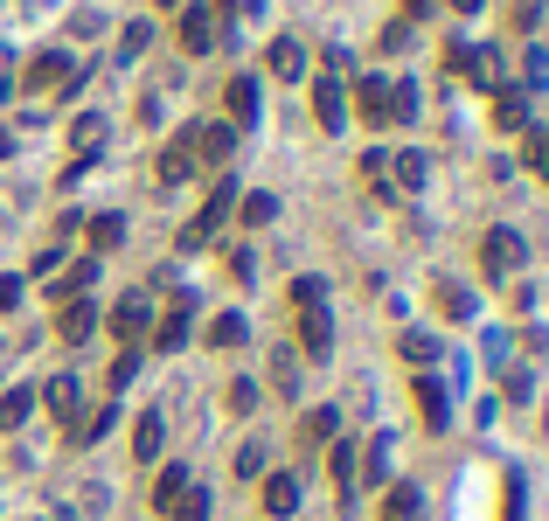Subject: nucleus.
<instances>
[{"mask_svg":"<svg viewBox=\"0 0 549 521\" xmlns=\"http://www.w3.org/2000/svg\"><path fill=\"white\" fill-rule=\"evenodd\" d=\"M522 258H529V244H522L515 230H487V237H480V264H487V278L522 271Z\"/></svg>","mask_w":549,"mask_h":521,"instance_id":"obj_1","label":"nucleus"},{"mask_svg":"<svg viewBox=\"0 0 549 521\" xmlns=\"http://www.w3.org/2000/svg\"><path fill=\"white\" fill-rule=\"evenodd\" d=\"M188 153L195 167H223L237 153V126H188Z\"/></svg>","mask_w":549,"mask_h":521,"instance_id":"obj_2","label":"nucleus"},{"mask_svg":"<svg viewBox=\"0 0 549 521\" xmlns=\"http://www.w3.org/2000/svg\"><path fill=\"white\" fill-rule=\"evenodd\" d=\"M153 181H160V188H181V181H195V153H188V126L174 132V146H160V160H153Z\"/></svg>","mask_w":549,"mask_h":521,"instance_id":"obj_3","label":"nucleus"},{"mask_svg":"<svg viewBox=\"0 0 549 521\" xmlns=\"http://www.w3.org/2000/svg\"><path fill=\"white\" fill-rule=\"evenodd\" d=\"M188 320H195V292H174V306H167V320L153 327V348H160V355H174V348L188 341Z\"/></svg>","mask_w":549,"mask_h":521,"instance_id":"obj_4","label":"nucleus"},{"mask_svg":"<svg viewBox=\"0 0 549 521\" xmlns=\"http://www.w3.org/2000/svg\"><path fill=\"white\" fill-rule=\"evenodd\" d=\"M28 91H63L70 84V56L63 49H42V56H28V77H21Z\"/></svg>","mask_w":549,"mask_h":521,"instance_id":"obj_5","label":"nucleus"},{"mask_svg":"<svg viewBox=\"0 0 549 521\" xmlns=\"http://www.w3.org/2000/svg\"><path fill=\"white\" fill-rule=\"evenodd\" d=\"M299 348L306 355H334V320H327V306H299Z\"/></svg>","mask_w":549,"mask_h":521,"instance_id":"obj_6","label":"nucleus"},{"mask_svg":"<svg viewBox=\"0 0 549 521\" xmlns=\"http://www.w3.org/2000/svg\"><path fill=\"white\" fill-rule=\"evenodd\" d=\"M146 327H153V306H146V299H119V306H112V334H119V341H126V348H139V341H146Z\"/></svg>","mask_w":549,"mask_h":521,"instance_id":"obj_7","label":"nucleus"},{"mask_svg":"<svg viewBox=\"0 0 549 521\" xmlns=\"http://www.w3.org/2000/svg\"><path fill=\"white\" fill-rule=\"evenodd\" d=\"M181 49L188 56H209L216 49V14L209 7H181Z\"/></svg>","mask_w":549,"mask_h":521,"instance_id":"obj_8","label":"nucleus"},{"mask_svg":"<svg viewBox=\"0 0 549 521\" xmlns=\"http://www.w3.org/2000/svg\"><path fill=\"white\" fill-rule=\"evenodd\" d=\"M313 119H320V132L348 126V98H341V84H334V77H320V84H313Z\"/></svg>","mask_w":549,"mask_h":521,"instance_id":"obj_9","label":"nucleus"},{"mask_svg":"<svg viewBox=\"0 0 549 521\" xmlns=\"http://www.w3.org/2000/svg\"><path fill=\"white\" fill-rule=\"evenodd\" d=\"M91 327H98V306H91V299H63V313H56V334L77 348V341H91Z\"/></svg>","mask_w":549,"mask_h":521,"instance_id":"obj_10","label":"nucleus"},{"mask_svg":"<svg viewBox=\"0 0 549 521\" xmlns=\"http://www.w3.org/2000/svg\"><path fill=\"white\" fill-rule=\"evenodd\" d=\"M223 105H230V126H258V77H230V91H223Z\"/></svg>","mask_w":549,"mask_h":521,"instance_id":"obj_11","label":"nucleus"},{"mask_svg":"<svg viewBox=\"0 0 549 521\" xmlns=\"http://www.w3.org/2000/svg\"><path fill=\"white\" fill-rule=\"evenodd\" d=\"M417 410H424V424H431V431H445V424H452V396H445L438 376H417Z\"/></svg>","mask_w":549,"mask_h":521,"instance_id":"obj_12","label":"nucleus"},{"mask_svg":"<svg viewBox=\"0 0 549 521\" xmlns=\"http://www.w3.org/2000/svg\"><path fill=\"white\" fill-rule=\"evenodd\" d=\"M355 459H362L355 445H334V452H327V473H334V501H341V508H355Z\"/></svg>","mask_w":549,"mask_h":521,"instance_id":"obj_13","label":"nucleus"},{"mask_svg":"<svg viewBox=\"0 0 549 521\" xmlns=\"http://www.w3.org/2000/svg\"><path fill=\"white\" fill-rule=\"evenodd\" d=\"M77 376H49V390H42V403H49V417H63V424H77Z\"/></svg>","mask_w":549,"mask_h":521,"instance_id":"obj_14","label":"nucleus"},{"mask_svg":"<svg viewBox=\"0 0 549 521\" xmlns=\"http://www.w3.org/2000/svg\"><path fill=\"white\" fill-rule=\"evenodd\" d=\"M355 105H362V119H369V126H390V84H383V77H362Z\"/></svg>","mask_w":549,"mask_h":521,"instance_id":"obj_15","label":"nucleus"},{"mask_svg":"<svg viewBox=\"0 0 549 521\" xmlns=\"http://www.w3.org/2000/svg\"><path fill=\"white\" fill-rule=\"evenodd\" d=\"M265 63H272V77H285V84H292V77H306V49H299L292 35H278V42H272V56H265Z\"/></svg>","mask_w":549,"mask_h":521,"instance_id":"obj_16","label":"nucleus"},{"mask_svg":"<svg viewBox=\"0 0 549 521\" xmlns=\"http://www.w3.org/2000/svg\"><path fill=\"white\" fill-rule=\"evenodd\" d=\"M299 508V480L292 473H265V515H292Z\"/></svg>","mask_w":549,"mask_h":521,"instance_id":"obj_17","label":"nucleus"},{"mask_svg":"<svg viewBox=\"0 0 549 521\" xmlns=\"http://www.w3.org/2000/svg\"><path fill=\"white\" fill-rule=\"evenodd\" d=\"M112 424H119V410H112V403H98L91 417H77V424H70V445H98Z\"/></svg>","mask_w":549,"mask_h":521,"instance_id":"obj_18","label":"nucleus"},{"mask_svg":"<svg viewBox=\"0 0 549 521\" xmlns=\"http://www.w3.org/2000/svg\"><path fill=\"white\" fill-rule=\"evenodd\" d=\"M181 494H188V466H160V480H153V515H167Z\"/></svg>","mask_w":549,"mask_h":521,"instance_id":"obj_19","label":"nucleus"},{"mask_svg":"<svg viewBox=\"0 0 549 521\" xmlns=\"http://www.w3.org/2000/svg\"><path fill=\"white\" fill-rule=\"evenodd\" d=\"M160 445H167V424H160V410H146V417H139V431H133V452L153 466V459H160Z\"/></svg>","mask_w":549,"mask_h":521,"instance_id":"obj_20","label":"nucleus"},{"mask_svg":"<svg viewBox=\"0 0 549 521\" xmlns=\"http://www.w3.org/2000/svg\"><path fill=\"white\" fill-rule=\"evenodd\" d=\"M334 431H341V410H327V403H320V410H306V417H299V438H306V445H327V438H334Z\"/></svg>","mask_w":549,"mask_h":521,"instance_id":"obj_21","label":"nucleus"},{"mask_svg":"<svg viewBox=\"0 0 549 521\" xmlns=\"http://www.w3.org/2000/svg\"><path fill=\"white\" fill-rule=\"evenodd\" d=\"M494 126L522 132V126H529V98H522V91H501V98H494Z\"/></svg>","mask_w":549,"mask_h":521,"instance_id":"obj_22","label":"nucleus"},{"mask_svg":"<svg viewBox=\"0 0 549 521\" xmlns=\"http://www.w3.org/2000/svg\"><path fill=\"white\" fill-rule=\"evenodd\" d=\"M35 410V390H0V431H21Z\"/></svg>","mask_w":549,"mask_h":521,"instance_id":"obj_23","label":"nucleus"},{"mask_svg":"<svg viewBox=\"0 0 549 521\" xmlns=\"http://www.w3.org/2000/svg\"><path fill=\"white\" fill-rule=\"evenodd\" d=\"M126 244V216H91V251H119Z\"/></svg>","mask_w":549,"mask_h":521,"instance_id":"obj_24","label":"nucleus"},{"mask_svg":"<svg viewBox=\"0 0 549 521\" xmlns=\"http://www.w3.org/2000/svg\"><path fill=\"white\" fill-rule=\"evenodd\" d=\"M244 334H251L244 313H216V320H209V341H216V348H244Z\"/></svg>","mask_w":549,"mask_h":521,"instance_id":"obj_25","label":"nucleus"},{"mask_svg":"<svg viewBox=\"0 0 549 521\" xmlns=\"http://www.w3.org/2000/svg\"><path fill=\"white\" fill-rule=\"evenodd\" d=\"M167 515H174V521H209V487H195V480H188V494H181Z\"/></svg>","mask_w":549,"mask_h":521,"instance_id":"obj_26","label":"nucleus"},{"mask_svg":"<svg viewBox=\"0 0 549 521\" xmlns=\"http://www.w3.org/2000/svg\"><path fill=\"white\" fill-rule=\"evenodd\" d=\"M438 306H445L452 320H473V292H466V285H452V278H438Z\"/></svg>","mask_w":549,"mask_h":521,"instance_id":"obj_27","label":"nucleus"},{"mask_svg":"<svg viewBox=\"0 0 549 521\" xmlns=\"http://www.w3.org/2000/svg\"><path fill=\"white\" fill-rule=\"evenodd\" d=\"M417 119V84H390V126H411Z\"/></svg>","mask_w":549,"mask_h":521,"instance_id":"obj_28","label":"nucleus"},{"mask_svg":"<svg viewBox=\"0 0 549 521\" xmlns=\"http://www.w3.org/2000/svg\"><path fill=\"white\" fill-rule=\"evenodd\" d=\"M397 348H404V362H417V369H424V362H438V341H431L424 327H411V334H404Z\"/></svg>","mask_w":549,"mask_h":521,"instance_id":"obj_29","label":"nucleus"},{"mask_svg":"<svg viewBox=\"0 0 549 521\" xmlns=\"http://www.w3.org/2000/svg\"><path fill=\"white\" fill-rule=\"evenodd\" d=\"M424 174H431V167H424V153L404 146V153H397V188H424Z\"/></svg>","mask_w":549,"mask_h":521,"instance_id":"obj_30","label":"nucleus"},{"mask_svg":"<svg viewBox=\"0 0 549 521\" xmlns=\"http://www.w3.org/2000/svg\"><path fill=\"white\" fill-rule=\"evenodd\" d=\"M70 139H77V153H98V139H105V119H98V112H84V119L70 126Z\"/></svg>","mask_w":549,"mask_h":521,"instance_id":"obj_31","label":"nucleus"},{"mask_svg":"<svg viewBox=\"0 0 549 521\" xmlns=\"http://www.w3.org/2000/svg\"><path fill=\"white\" fill-rule=\"evenodd\" d=\"M272 383H278L285 396L299 390V362H292V348H278V355H272Z\"/></svg>","mask_w":549,"mask_h":521,"instance_id":"obj_32","label":"nucleus"},{"mask_svg":"<svg viewBox=\"0 0 549 521\" xmlns=\"http://www.w3.org/2000/svg\"><path fill=\"white\" fill-rule=\"evenodd\" d=\"M272 216H278V202H272V195H244V223H251V230H265Z\"/></svg>","mask_w":549,"mask_h":521,"instance_id":"obj_33","label":"nucleus"},{"mask_svg":"<svg viewBox=\"0 0 549 521\" xmlns=\"http://www.w3.org/2000/svg\"><path fill=\"white\" fill-rule=\"evenodd\" d=\"M292 306H327V285L320 278H292Z\"/></svg>","mask_w":549,"mask_h":521,"instance_id":"obj_34","label":"nucleus"},{"mask_svg":"<svg viewBox=\"0 0 549 521\" xmlns=\"http://www.w3.org/2000/svg\"><path fill=\"white\" fill-rule=\"evenodd\" d=\"M146 42H153V28H146V21H133V28H126V35H119V56H126V63H133L139 49H146Z\"/></svg>","mask_w":549,"mask_h":521,"instance_id":"obj_35","label":"nucleus"},{"mask_svg":"<svg viewBox=\"0 0 549 521\" xmlns=\"http://www.w3.org/2000/svg\"><path fill=\"white\" fill-rule=\"evenodd\" d=\"M404 49H411V21H390L383 28V56H404Z\"/></svg>","mask_w":549,"mask_h":521,"instance_id":"obj_36","label":"nucleus"},{"mask_svg":"<svg viewBox=\"0 0 549 521\" xmlns=\"http://www.w3.org/2000/svg\"><path fill=\"white\" fill-rule=\"evenodd\" d=\"M522 160H529V167L549 181V132H529V153H522Z\"/></svg>","mask_w":549,"mask_h":521,"instance_id":"obj_37","label":"nucleus"},{"mask_svg":"<svg viewBox=\"0 0 549 521\" xmlns=\"http://www.w3.org/2000/svg\"><path fill=\"white\" fill-rule=\"evenodd\" d=\"M501 521H522V473H508V494H501Z\"/></svg>","mask_w":549,"mask_h":521,"instance_id":"obj_38","label":"nucleus"},{"mask_svg":"<svg viewBox=\"0 0 549 521\" xmlns=\"http://www.w3.org/2000/svg\"><path fill=\"white\" fill-rule=\"evenodd\" d=\"M139 376V348H126V355H119V362H112V390H126V383H133Z\"/></svg>","mask_w":549,"mask_h":521,"instance_id":"obj_39","label":"nucleus"},{"mask_svg":"<svg viewBox=\"0 0 549 521\" xmlns=\"http://www.w3.org/2000/svg\"><path fill=\"white\" fill-rule=\"evenodd\" d=\"M230 410L251 417V410H258V383H230Z\"/></svg>","mask_w":549,"mask_h":521,"instance_id":"obj_40","label":"nucleus"},{"mask_svg":"<svg viewBox=\"0 0 549 521\" xmlns=\"http://www.w3.org/2000/svg\"><path fill=\"white\" fill-rule=\"evenodd\" d=\"M237 473L258 480V473H265V445H244V452H237Z\"/></svg>","mask_w":549,"mask_h":521,"instance_id":"obj_41","label":"nucleus"},{"mask_svg":"<svg viewBox=\"0 0 549 521\" xmlns=\"http://www.w3.org/2000/svg\"><path fill=\"white\" fill-rule=\"evenodd\" d=\"M417 515V487H397L390 494V521H411Z\"/></svg>","mask_w":549,"mask_h":521,"instance_id":"obj_42","label":"nucleus"},{"mask_svg":"<svg viewBox=\"0 0 549 521\" xmlns=\"http://www.w3.org/2000/svg\"><path fill=\"white\" fill-rule=\"evenodd\" d=\"M21 306V278H0V313H14Z\"/></svg>","mask_w":549,"mask_h":521,"instance_id":"obj_43","label":"nucleus"},{"mask_svg":"<svg viewBox=\"0 0 549 521\" xmlns=\"http://www.w3.org/2000/svg\"><path fill=\"white\" fill-rule=\"evenodd\" d=\"M417 14H431V0H404V21H417Z\"/></svg>","mask_w":549,"mask_h":521,"instance_id":"obj_44","label":"nucleus"},{"mask_svg":"<svg viewBox=\"0 0 549 521\" xmlns=\"http://www.w3.org/2000/svg\"><path fill=\"white\" fill-rule=\"evenodd\" d=\"M452 7H459V14H480V0H452Z\"/></svg>","mask_w":549,"mask_h":521,"instance_id":"obj_45","label":"nucleus"},{"mask_svg":"<svg viewBox=\"0 0 549 521\" xmlns=\"http://www.w3.org/2000/svg\"><path fill=\"white\" fill-rule=\"evenodd\" d=\"M160 7H181V0H160Z\"/></svg>","mask_w":549,"mask_h":521,"instance_id":"obj_46","label":"nucleus"}]
</instances>
